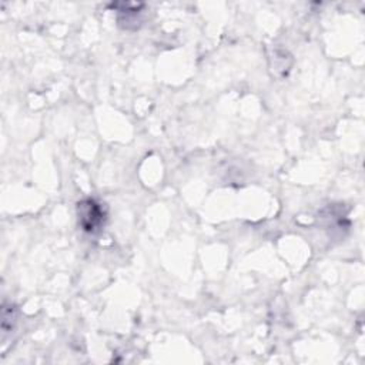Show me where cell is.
I'll list each match as a JSON object with an SVG mask.
<instances>
[{"instance_id":"obj_1","label":"cell","mask_w":365,"mask_h":365,"mask_svg":"<svg viewBox=\"0 0 365 365\" xmlns=\"http://www.w3.org/2000/svg\"><path fill=\"white\" fill-rule=\"evenodd\" d=\"M78 222L87 232H97L106 221V211L101 204L94 200H83L77 204Z\"/></svg>"}]
</instances>
